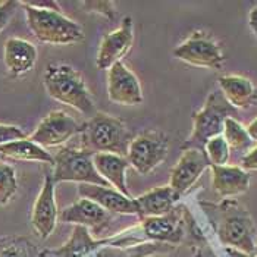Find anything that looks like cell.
Segmentation results:
<instances>
[{"mask_svg":"<svg viewBox=\"0 0 257 257\" xmlns=\"http://www.w3.org/2000/svg\"><path fill=\"white\" fill-rule=\"evenodd\" d=\"M200 206L225 248H234L247 254L254 253L256 226L250 213L235 198H223L220 203L201 201Z\"/></svg>","mask_w":257,"mask_h":257,"instance_id":"cell-1","label":"cell"},{"mask_svg":"<svg viewBox=\"0 0 257 257\" xmlns=\"http://www.w3.org/2000/svg\"><path fill=\"white\" fill-rule=\"evenodd\" d=\"M36 39L52 46H69L84 39L78 22L62 14L56 2H20Z\"/></svg>","mask_w":257,"mask_h":257,"instance_id":"cell-2","label":"cell"},{"mask_svg":"<svg viewBox=\"0 0 257 257\" xmlns=\"http://www.w3.org/2000/svg\"><path fill=\"white\" fill-rule=\"evenodd\" d=\"M43 84L47 94L62 104L78 110L85 116L93 118L97 113L85 78L74 66L66 63L47 65L43 75Z\"/></svg>","mask_w":257,"mask_h":257,"instance_id":"cell-3","label":"cell"},{"mask_svg":"<svg viewBox=\"0 0 257 257\" xmlns=\"http://www.w3.org/2000/svg\"><path fill=\"white\" fill-rule=\"evenodd\" d=\"M133 134L126 123L107 113H96L82 125L81 149L97 155L110 153L126 158Z\"/></svg>","mask_w":257,"mask_h":257,"instance_id":"cell-4","label":"cell"},{"mask_svg":"<svg viewBox=\"0 0 257 257\" xmlns=\"http://www.w3.org/2000/svg\"><path fill=\"white\" fill-rule=\"evenodd\" d=\"M238 110L234 109L220 90H215L209 94L203 107L193 116V131L188 139L184 141L182 150L185 149H198L204 152V146L209 140L222 136L225 120L235 118Z\"/></svg>","mask_w":257,"mask_h":257,"instance_id":"cell-5","label":"cell"},{"mask_svg":"<svg viewBox=\"0 0 257 257\" xmlns=\"http://www.w3.org/2000/svg\"><path fill=\"white\" fill-rule=\"evenodd\" d=\"M93 153L84 149L62 147L56 155H53V172L52 178L55 184L59 182H78L93 184L101 187H110L107 181L101 178L96 171Z\"/></svg>","mask_w":257,"mask_h":257,"instance_id":"cell-6","label":"cell"},{"mask_svg":"<svg viewBox=\"0 0 257 257\" xmlns=\"http://www.w3.org/2000/svg\"><path fill=\"white\" fill-rule=\"evenodd\" d=\"M169 140L165 133L158 130H147L133 137L126 160L141 175H149L168 156Z\"/></svg>","mask_w":257,"mask_h":257,"instance_id":"cell-7","label":"cell"},{"mask_svg":"<svg viewBox=\"0 0 257 257\" xmlns=\"http://www.w3.org/2000/svg\"><path fill=\"white\" fill-rule=\"evenodd\" d=\"M174 56L191 66L220 69L223 66V53L216 39L203 30L191 33V36L175 47Z\"/></svg>","mask_w":257,"mask_h":257,"instance_id":"cell-8","label":"cell"},{"mask_svg":"<svg viewBox=\"0 0 257 257\" xmlns=\"http://www.w3.org/2000/svg\"><path fill=\"white\" fill-rule=\"evenodd\" d=\"M82 125L75 118L63 110H53L37 125L28 139L46 150L50 147H59L69 140L82 133Z\"/></svg>","mask_w":257,"mask_h":257,"instance_id":"cell-9","label":"cell"},{"mask_svg":"<svg viewBox=\"0 0 257 257\" xmlns=\"http://www.w3.org/2000/svg\"><path fill=\"white\" fill-rule=\"evenodd\" d=\"M59 219L56 204V184L50 172H46L44 182L31 210V225L41 239H47L53 234Z\"/></svg>","mask_w":257,"mask_h":257,"instance_id":"cell-10","label":"cell"},{"mask_svg":"<svg viewBox=\"0 0 257 257\" xmlns=\"http://www.w3.org/2000/svg\"><path fill=\"white\" fill-rule=\"evenodd\" d=\"M206 169H210V162L206 153L198 149H185L171 171L169 187L181 198L193 188Z\"/></svg>","mask_w":257,"mask_h":257,"instance_id":"cell-11","label":"cell"},{"mask_svg":"<svg viewBox=\"0 0 257 257\" xmlns=\"http://www.w3.org/2000/svg\"><path fill=\"white\" fill-rule=\"evenodd\" d=\"M134 43V24L131 17H125L116 30L107 33L100 43L97 53V68L109 71L113 65L128 55Z\"/></svg>","mask_w":257,"mask_h":257,"instance_id":"cell-12","label":"cell"},{"mask_svg":"<svg viewBox=\"0 0 257 257\" xmlns=\"http://www.w3.org/2000/svg\"><path fill=\"white\" fill-rule=\"evenodd\" d=\"M107 96L120 106H137L144 100L140 79L123 62L107 71Z\"/></svg>","mask_w":257,"mask_h":257,"instance_id":"cell-13","label":"cell"},{"mask_svg":"<svg viewBox=\"0 0 257 257\" xmlns=\"http://www.w3.org/2000/svg\"><path fill=\"white\" fill-rule=\"evenodd\" d=\"M59 219L65 223L84 226L88 231H91V234L99 235L110 226L112 213L106 212L103 207H100L99 204H96L91 200L79 198L69 207L62 210Z\"/></svg>","mask_w":257,"mask_h":257,"instance_id":"cell-14","label":"cell"},{"mask_svg":"<svg viewBox=\"0 0 257 257\" xmlns=\"http://www.w3.org/2000/svg\"><path fill=\"white\" fill-rule=\"evenodd\" d=\"M78 194L99 204L112 215H126L139 218V206L134 197H126L112 187H101L93 184H79Z\"/></svg>","mask_w":257,"mask_h":257,"instance_id":"cell-15","label":"cell"},{"mask_svg":"<svg viewBox=\"0 0 257 257\" xmlns=\"http://www.w3.org/2000/svg\"><path fill=\"white\" fill-rule=\"evenodd\" d=\"M181 209H175L159 218L140 219V232L146 239L166 242V244H179L184 238V225L185 218L182 216Z\"/></svg>","mask_w":257,"mask_h":257,"instance_id":"cell-16","label":"cell"},{"mask_svg":"<svg viewBox=\"0 0 257 257\" xmlns=\"http://www.w3.org/2000/svg\"><path fill=\"white\" fill-rule=\"evenodd\" d=\"M3 62L11 78L28 74L37 62V49L33 43L18 37L6 40L3 47Z\"/></svg>","mask_w":257,"mask_h":257,"instance_id":"cell-17","label":"cell"},{"mask_svg":"<svg viewBox=\"0 0 257 257\" xmlns=\"http://www.w3.org/2000/svg\"><path fill=\"white\" fill-rule=\"evenodd\" d=\"M212 171V185L215 193L222 198H232L248 191L251 175L241 166H213Z\"/></svg>","mask_w":257,"mask_h":257,"instance_id":"cell-18","label":"cell"},{"mask_svg":"<svg viewBox=\"0 0 257 257\" xmlns=\"http://www.w3.org/2000/svg\"><path fill=\"white\" fill-rule=\"evenodd\" d=\"M219 90L234 109H250L257 103L256 84L242 75H223L219 78Z\"/></svg>","mask_w":257,"mask_h":257,"instance_id":"cell-19","label":"cell"},{"mask_svg":"<svg viewBox=\"0 0 257 257\" xmlns=\"http://www.w3.org/2000/svg\"><path fill=\"white\" fill-rule=\"evenodd\" d=\"M179 197L169 185L155 187L136 198L139 206V219L159 218L171 213Z\"/></svg>","mask_w":257,"mask_h":257,"instance_id":"cell-20","label":"cell"},{"mask_svg":"<svg viewBox=\"0 0 257 257\" xmlns=\"http://www.w3.org/2000/svg\"><path fill=\"white\" fill-rule=\"evenodd\" d=\"M93 162L101 178L113 185V188L123 196L133 197L126 185V171L130 168L126 158L110 153H97L93 156Z\"/></svg>","mask_w":257,"mask_h":257,"instance_id":"cell-21","label":"cell"},{"mask_svg":"<svg viewBox=\"0 0 257 257\" xmlns=\"http://www.w3.org/2000/svg\"><path fill=\"white\" fill-rule=\"evenodd\" d=\"M0 156L14 162H39L53 165V155L28 137L2 144Z\"/></svg>","mask_w":257,"mask_h":257,"instance_id":"cell-22","label":"cell"},{"mask_svg":"<svg viewBox=\"0 0 257 257\" xmlns=\"http://www.w3.org/2000/svg\"><path fill=\"white\" fill-rule=\"evenodd\" d=\"M106 242H109V239L94 241L87 228L75 225L72 237L69 238L66 244H63L60 248L55 251H46L40 254V257H82Z\"/></svg>","mask_w":257,"mask_h":257,"instance_id":"cell-23","label":"cell"},{"mask_svg":"<svg viewBox=\"0 0 257 257\" xmlns=\"http://www.w3.org/2000/svg\"><path fill=\"white\" fill-rule=\"evenodd\" d=\"M222 137L228 143L231 150L237 152H248L257 144L250 137L247 128L242 126L235 118H228L225 120Z\"/></svg>","mask_w":257,"mask_h":257,"instance_id":"cell-24","label":"cell"},{"mask_svg":"<svg viewBox=\"0 0 257 257\" xmlns=\"http://www.w3.org/2000/svg\"><path fill=\"white\" fill-rule=\"evenodd\" d=\"M36 245L25 237H0V257H36Z\"/></svg>","mask_w":257,"mask_h":257,"instance_id":"cell-25","label":"cell"},{"mask_svg":"<svg viewBox=\"0 0 257 257\" xmlns=\"http://www.w3.org/2000/svg\"><path fill=\"white\" fill-rule=\"evenodd\" d=\"M18 191V181L15 169L0 162V207L6 206Z\"/></svg>","mask_w":257,"mask_h":257,"instance_id":"cell-26","label":"cell"},{"mask_svg":"<svg viewBox=\"0 0 257 257\" xmlns=\"http://www.w3.org/2000/svg\"><path fill=\"white\" fill-rule=\"evenodd\" d=\"M204 153L213 166H225L231 158V149L222 136L209 140L204 146Z\"/></svg>","mask_w":257,"mask_h":257,"instance_id":"cell-27","label":"cell"},{"mask_svg":"<svg viewBox=\"0 0 257 257\" xmlns=\"http://www.w3.org/2000/svg\"><path fill=\"white\" fill-rule=\"evenodd\" d=\"M87 12H94L106 17L107 20H115L116 18V3L115 2H101V0H94V2H82L81 3Z\"/></svg>","mask_w":257,"mask_h":257,"instance_id":"cell-28","label":"cell"},{"mask_svg":"<svg viewBox=\"0 0 257 257\" xmlns=\"http://www.w3.org/2000/svg\"><path fill=\"white\" fill-rule=\"evenodd\" d=\"M25 133L22 131V128L17 126V125H3L0 123V146L6 144L9 141L14 140L25 139Z\"/></svg>","mask_w":257,"mask_h":257,"instance_id":"cell-29","label":"cell"},{"mask_svg":"<svg viewBox=\"0 0 257 257\" xmlns=\"http://www.w3.org/2000/svg\"><path fill=\"white\" fill-rule=\"evenodd\" d=\"M18 6H20V2H14V0L0 2V33L9 24V21L12 20Z\"/></svg>","mask_w":257,"mask_h":257,"instance_id":"cell-30","label":"cell"},{"mask_svg":"<svg viewBox=\"0 0 257 257\" xmlns=\"http://www.w3.org/2000/svg\"><path fill=\"white\" fill-rule=\"evenodd\" d=\"M241 168L247 172L248 171H257V144L244 155V158L241 159Z\"/></svg>","mask_w":257,"mask_h":257,"instance_id":"cell-31","label":"cell"},{"mask_svg":"<svg viewBox=\"0 0 257 257\" xmlns=\"http://www.w3.org/2000/svg\"><path fill=\"white\" fill-rule=\"evenodd\" d=\"M248 24H250L251 31L257 36V6L251 9V12H250V15H248Z\"/></svg>","mask_w":257,"mask_h":257,"instance_id":"cell-32","label":"cell"},{"mask_svg":"<svg viewBox=\"0 0 257 257\" xmlns=\"http://www.w3.org/2000/svg\"><path fill=\"white\" fill-rule=\"evenodd\" d=\"M247 131H248V134H250V137L253 139V141L257 143V118L247 126Z\"/></svg>","mask_w":257,"mask_h":257,"instance_id":"cell-33","label":"cell"},{"mask_svg":"<svg viewBox=\"0 0 257 257\" xmlns=\"http://www.w3.org/2000/svg\"><path fill=\"white\" fill-rule=\"evenodd\" d=\"M225 251L229 257H254L253 254H247V253H242V251L234 250V248H225Z\"/></svg>","mask_w":257,"mask_h":257,"instance_id":"cell-34","label":"cell"},{"mask_svg":"<svg viewBox=\"0 0 257 257\" xmlns=\"http://www.w3.org/2000/svg\"><path fill=\"white\" fill-rule=\"evenodd\" d=\"M194 257H216V256L209 250V247H200V248H198V253Z\"/></svg>","mask_w":257,"mask_h":257,"instance_id":"cell-35","label":"cell"},{"mask_svg":"<svg viewBox=\"0 0 257 257\" xmlns=\"http://www.w3.org/2000/svg\"><path fill=\"white\" fill-rule=\"evenodd\" d=\"M253 256L257 257V241H256V247H254V253H253Z\"/></svg>","mask_w":257,"mask_h":257,"instance_id":"cell-36","label":"cell"}]
</instances>
